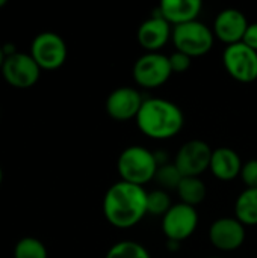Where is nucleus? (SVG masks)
<instances>
[{"label": "nucleus", "instance_id": "obj_1", "mask_svg": "<svg viewBox=\"0 0 257 258\" xmlns=\"http://www.w3.org/2000/svg\"><path fill=\"white\" fill-rule=\"evenodd\" d=\"M147 195L144 187L118 181L114 183L103 198V215L115 228H130L147 215Z\"/></svg>", "mask_w": 257, "mask_h": 258}, {"label": "nucleus", "instance_id": "obj_2", "mask_svg": "<svg viewBox=\"0 0 257 258\" xmlns=\"http://www.w3.org/2000/svg\"><path fill=\"white\" fill-rule=\"evenodd\" d=\"M136 125L144 136L164 141L180 133L185 125V115L182 109L170 100L147 98L136 116Z\"/></svg>", "mask_w": 257, "mask_h": 258}, {"label": "nucleus", "instance_id": "obj_3", "mask_svg": "<svg viewBox=\"0 0 257 258\" xmlns=\"http://www.w3.org/2000/svg\"><path fill=\"white\" fill-rule=\"evenodd\" d=\"M158 168L159 163L155 153L139 145L124 148L117 160V169L121 180L141 187L155 180Z\"/></svg>", "mask_w": 257, "mask_h": 258}, {"label": "nucleus", "instance_id": "obj_4", "mask_svg": "<svg viewBox=\"0 0 257 258\" xmlns=\"http://www.w3.org/2000/svg\"><path fill=\"white\" fill-rule=\"evenodd\" d=\"M214 30L198 20L174 26L171 33V41L176 50L188 54L189 57H198L209 53L214 45Z\"/></svg>", "mask_w": 257, "mask_h": 258}, {"label": "nucleus", "instance_id": "obj_5", "mask_svg": "<svg viewBox=\"0 0 257 258\" xmlns=\"http://www.w3.org/2000/svg\"><path fill=\"white\" fill-rule=\"evenodd\" d=\"M29 53L41 70L53 71L65 63L68 48L61 35L55 32H41L33 38Z\"/></svg>", "mask_w": 257, "mask_h": 258}, {"label": "nucleus", "instance_id": "obj_6", "mask_svg": "<svg viewBox=\"0 0 257 258\" xmlns=\"http://www.w3.org/2000/svg\"><path fill=\"white\" fill-rule=\"evenodd\" d=\"M173 71L170 67L168 56L159 51H147L139 56L133 65L135 82L147 89H155L168 82Z\"/></svg>", "mask_w": 257, "mask_h": 258}, {"label": "nucleus", "instance_id": "obj_7", "mask_svg": "<svg viewBox=\"0 0 257 258\" xmlns=\"http://www.w3.org/2000/svg\"><path fill=\"white\" fill-rule=\"evenodd\" d=\"M41 68L30 53L17 51L5 59L2 76L5 82L15 89H29L36 85L41 76Z\"/></svg>", "mask_w": 257, "mask_h": 258}, {"label": "nucleus", "instance_id": "obj_8", "mask_svg": "<svg viewBox=\"0 0 257 258\" xmlns=\"http://www.w3.org/2000/svg\"><path fill=\"white\" fill-rule=\"evenodd\" d=\"M223 63L229 76L241 83H251L257 79V51L244 42L227 45Z\"/></svg>", "mask_w": 257, "mask_h": 258}, {"label": "nucleus", "instance_id": "obj_9", "mask_svg": "<svg viewBox=\"0 0 257 258\" xmlns=\"http://www.w3.org/2000/svg\"><path fill=\"white\" fill-rule=\"evenodd\" d=\"M198 227V213L195 207L179 203L173 204L168 213L162 218V231L167 240L179 242L189 239Z\"/></svg>", "mask_w": 257, "mask_h": 258}, {"label": "nucleus", "instance_id": "obj_10", "mask_svg": "<svg viewBox=\"0 0 257 258\" xmlns=\"http://www.w3.org/2000/svg\"><path fill=\"white\" fill-rule=\"evenodd\" d=\"M214 150L208 142L192 139L183 144L174 159V165L183 177H200L211 166Z\"/></svg>", "mask_w": 257, "mask_h": 258}, {"label": "nucleus", "instance_id": "obj_11", "mask_svg": "<svg viewBox=\"0 0 257 258\" xmlns=\"http://www.w3.org/2000/svg\"><path fill=\"white\" fill-rule=\"evenodd\" d=\"M144 98L141 92L130 86H121L114 89L106 98V112L115 121L136 119Z\"/></svg>", "mask_w": 257, "mask_h": 258}, {"label": "nucleus", "instance_id": "obj_12", "mask_svg": "<svg viewBox=\"0 0 257 258\" xmlns=\"http://www.w3.org/2000/svg\"><path fill=\"white\" fill-rule=\"evenodd\" d=\"M209 240L220 251H236L245 242V225L236 218H220L209 228Z\"/></svg>", "mask_w": 257, "mask_h": 258}, {"label": "nucleus", "instance_id": "obj_13", "mask_svg": "<svg viewBox=\"0 0 257 258\" xmlns=\"http://www.w3.org/2000/svg\"><path fill=\"white\" fill-rule=\"evenodd\" d=\"M248 24L244 12L235 8H227L217 15L214 21V35L227 45L238 44L242 42Z\"/></svg>", "mask_w": 257, "mask_h": 258}, {"label": "nucleus", "instance_id": "obj_14", "mask_svg": "<svg viewBox=\"0 0 257 258\" xmlns=\"http://www.w3.org/2000/svg\"><path fill=\"white\" fill-rule=\"evenodd\" d=\"M171 24L156 11V14L141 23L138 29V42L147 51H159V48L171 39Z\"/></svg>", "mask_w": 257, "mask_h": 258}, {"label": "nucleus", "instance_id": "obj_15", "mask_svg": "<svg viewBox=\"0 0 257 258\" xmlns=\"http://www.w3.org/2000/svg\"><path fill=\"white\" fill-rule=\"evenodd\" d=\"M201 8L203 5L200 0H164L158 8V14L174 27L195 21L201 12Z\"/></svg>", "mask_w": 257, "mask_h": 258}, {"label": "nucleus", "instance_id": "obj_16", "mask_svg": "<svg viewBox=\"0 0 257 258\" xmlns=\"http://www.w3.org/2000/svg\"><path fill=\"white\" fill-rule=\"evenodd\" d=\"M242 165L244 163L235 150H232L229 147H220V148L214 150V153H212L209 169L218 180L230 181V180L236 178L238 175H241Z\"/></svg>", "mask_w": 257, "mask_h": 258}, {"label": "nucleus", "instance_id": "obj_17", "mask_svg": "<svg viewBox=\"0 0 257 258\" xmlns=\"http://www.w3.org/2000/svg\"><path fill=\"white\" fill-rule=\"evenodd\" d=\"M235 218L242 225H257V189H245L235 203Z\"/></svg>", "mask_w": 257, "mask_h": 258}, {"label": "nucleus", "instance_id": "obj_18", "mask_svg": "<svg viewBox=\"0 0 257 258\" xmlns=\"http://www.w3.org/2000/svg\"><path fill=\"white\" fill-rule=\"evenodd\" d=\"M176 192L180 198V203L195 207L204 201L208 189L200 177H183Z\"/></svg>", "mask_w": 257, "mask_h": 258}, {"label": "nucleus", "instance_id": "obj_19", "mask_svg": "<svg viewBox=\"0 0 257 258\" xmlns=\"http://www.w3.org/2000/svg\"><path fill=\"white\" fill-rule=\"evenodd\" d=\"M14 258H48V252L39 239L23 237L14 246Z\"/></svg>", "mask_w": 257, "mask_h": 258}, {"label": "nucleus", "instance_id": "obj_20", "mask_svg": "<svg viewBox=\"0 0 257 258\" xmlns=\"http://www.w3.org/2000/svg\"><path fill=\"white\" fill-rule=\"evenodd\" d=\"M105 258H151L148 251L138 242L121 240L109 248Z\"/></svg>", "mask_w": 257, "mask_h": 258}, {"label": "nucleus", "instance_id": "obj_21", "mask_svg": "<svg viewBox=\"0 0 257 258\" xmlns=\"http://www.w3.org/2000/svg\"><path fill=\"white\" fill-rule=\"evenodd\" d=\"M183 175L180 174V171L177 169V166L174 163H165L162 166L158 168L155 180L158 181V184L162 187V190H177L180 181H182Z\"/></svg>", "mask_w": 257, "mask_h": 258}, {"label": "nucleus", "instance_id": "obj_22", "mask_svg": "<svg viewBox=\"0 0 257 258\" xmlns=\"http://www.w3.org/2000/svg\"><path fill=\"white\" fill-rule=\"evenodd\" d=\"M171 207H173L171 198H170L167 190L156 189V190L148 192V195H147V213L164 218Z\"/></svg>", "mask_w": 257, "mask_h": 258}, {"label": "nucleus", "instance_id": "obj_23", "mask_svg": "<svg viewBox=\"0 0 257 258\" xmlns=\"http://www.w3.org/2000/svg\"><path fill=\"white\" fill-rule=\"evenodd\" d=\"M241 178L247 189H257V159L247 160L241 169Z\"/></svg>", "mask_w": 257, "mask_h": 258}, {"label": "nucleus", "instance_id": "obj_24", "mask_svg": "<svg viewBox=\"0 0 257 258\" xmlns=\"http://www.w3.org/2000/svg\"><path fill=\"white\" fill-rule=\"evenodd\" d=\"M168 60H170V67H171V71L173 73H185V71L189 70L191 62H192V57H189L188 54L176 50V51H173L168 56Z\"/></svg>", "mask_w": 257, "mask_h": 258}, {"label": "nucleus", "instance_id": "obj_25", "mask_svg": "<svg viewBox=\"0 0 257 258\" xmlns=\"http://www.w3.org/2000/svg\"><path fill=\"white\" fill-rule=\"evenodd\" d=\"M242 42L245 45H248L250 48H253L254 51H257V23H250L248 24Z\"/></svg>", "mask_w": 257, "mask_h": 258}, {"label": "nucleus", "instance_id": "obj_26", "mask_svg": "<svg viewBox=\"0 0 257 258\" xmlns=\"http://www.w3.org/2000/svg\"><path fill=\"white\" fill-rule=\"evenodd\" d=\"M167 248L171 249V251H177L180 248V243L179 242H173V240H168L167 242Z\"/></svg>", "mask_w": 257, "mask_h": 258}, {"label": "nucleus", "instance_id": "obj_27", "mask_svg": "<svg viewBox=\"0 0 257 258\" xmlns=\"http://www.w3.org/2000/svg\"><path fill=\"white\" fill-rule=\"evenodd\" d=\"M5 59H6V54H5V51H3V47L0 45V71H2V68H3Z\"/></svg>", "mask_w": 257, "mask_h": 258}, {"label": "nucleus", "instance_id": "obj_28", "mask_svg": "<svg viewBox=\"0 0 257 258\" xmlns=\"http://www.w3.org/2000/svg\"><path fill=\"white\" fill-rule=\"evenodd\" d=\"M2 181H3V169L0 166V186H2Z\"/></svg>", "mask_w": 257, "mask_h": 258}, {"label": "nucleus", "instance_id": "obj_29", "mask_svg": "<svg viewBox=\"0 0 257 258\" xmlns=\"http://www.w3.org/2000/svg\"><path fill=\"white\" fill-rule=\"evenodd\" d=\"M3 6H6V0H0V9H2Z\"/></svg>", "mask_w": 257, "mask_h": 258}, {"label": "nucleus", "instance_id": "obj_30", "mask_svg": "<svg viewBox=\"0 0 257 258\" xmlns=\"http://www.w3.org/2000/svg\"><path fill=\"white\" fill-rule=\"evenodd\" d=\"M209 258H220V257H209Z\"/></svg>", "mask_w": 257, "mask_h": 258}]
</instances>
